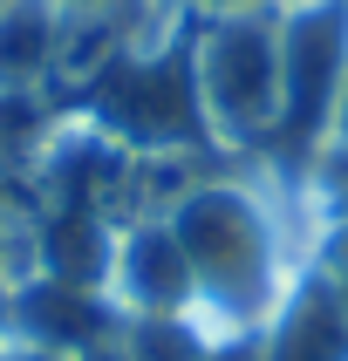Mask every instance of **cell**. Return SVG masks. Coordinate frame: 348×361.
Instances as JSON below:
<instances>
[{"label":"cell","instance_id":"cell-1","mask_svg":"<svg viewBox=\"0 0 348 361\" xmlns=\"http://www.w3.org/2000/svg\"><path fill=\"white\" fill-rule=\"evenodd\" d=\"M89 116L123 150H198L212 143V116L198 96V41L171 35L164 48H116L89 82Z\"/></svg>","mask_w":348,"mask_h":361},{"label":"cell","instance_id":"cell-2","mask_svg":"<svg viewBox=\"0 0 348 361\" xmlns=\"http://www.w3.org/2000/svg\"><path fill=\"white\" fill-rule=\"evenodd\" d=\"M184 259H191V286L205 300H219L225 314H260L273 293V225L246 191L232 184H198L184 191L171 212Z\"/></svg>","mask_w":348,"mask_h":361},{"label":"cell","instance_id":"cell-3","mask_svg":"<svg viewBox=\"0 0 348 361\" xmlns=\"http://www.w3.org/2000/svg\"><path fill=\"white\" fill-rule=\"evenodd\" d=\"M198 96L212 137H273L280 123V27L253 7L212 14L198 35Z\"/></svg>","mask_w":348,"mask_h":361},{"label":"cell","instance_id":"cell-4","mask_svg":"<svg viewBox=\"0 0 348 361\" xmlns=\"http://www.w3.org/2000/svg\"><path fill=\"white\" fill-rule=\"evenodd\" d=\"M348 89V0H301L280 20V123L287 150L335 137V102Z\"/></svg>","mask_w":348,"mask_h":361},{"label":"cell","instance_id":"cell-5","mask_svg":"<svg viewBox=\"0 0 348 361\" xmlns=\"http://www.w3.org/2000/svg\"><path fill=\"white\" fill-rule=\"evenodd\" d=\"M109 273H116V293L137 307L143 321H171V314H184V307L198 300V286H191V259H184L171 219L123 232Z\"/></svg>","mask_w":348,"mask_h":361},{"label":"cell","instance_id":"cell-6","mask_svg":"<svg viewBox=\"0 0 348 361\" xmlns=\"http://www.w3.org/2000/svg\"><path fill=\"white\" fill-rule=\"evenodd\" d=\"M266 361H348V293L328 273H307L266 334Z\"/></svg>","mask_w":348,"mask_h":361},{"label":"cell","instance_id":"cell-7","mask_svg":"<svg viewBox=\"0 0 348 361\" xmlns=\"http://www.w3.org/2000/svg\"><path fill=\"white\" fill-rule=\"evenodd\" d=\"M55 7L48 0H0V89L35 82L55 61Z\"/></svg>","mask_w":348,"mask_h":361},{"label":"cell","instance_id":"cell-8","mask_svg":"<svg viewBox=\"0 0 348 361\" xmlns=\"http://www.w3.org/2000/svg\"><path fill=\"white\" fill-rule=\"evenodd\" d=\"M335 143L348 150V89H342V102H335Z\"/></svg>","mask_w":348,"mask_h":361},{"label":"cell","instance_id":"cell-9","mask_svg":"<svg viewBox=\"0 0 348 361\" xmlns=\"http://www.w3.org/2000/svg\"><path fill=\"white\" fill-rule=\"evenodd\" d=\"M191 7H205V14H239V7H253V0H191Z\"/></svg>","mask_w":348,"mask_h":361},{"label":"cell","instance_id":"cell-10","mask_svg":"<svg viewBox=\"0 0 348 361\" xmlns=\"http://www.w3.org/2000/svg\"><path fill=\"white\" fill-rule=\"evenodd\" d=\"M68 7H76V14H82V7H116V0H68Z\"/></svg>","mask_w":348,"mask_h":361}]
</instances>
